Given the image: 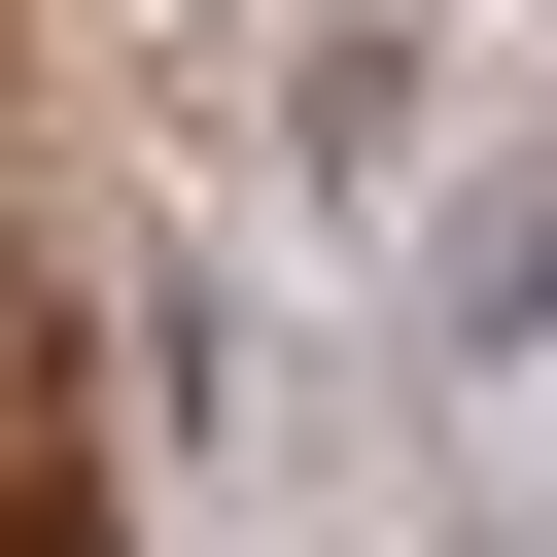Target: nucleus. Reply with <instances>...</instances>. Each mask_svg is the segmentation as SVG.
<instances>
[{
	"label": "nucleus",
	"instance_id": "nucleus-1",
	"mask_svg": "<svg viewBox=\"0 0 557 557\" xmlns=\"http://www.w3.org/2000/svg\"><path fill=\"white\" fill-rule=\"evenodd\" d=\"M383 209H418V348H453V383H522V348H557V139H487V174H383Z\"/></svg>",
	"mask_w": 557,
	"mask_h": 557
}]
</instances>
